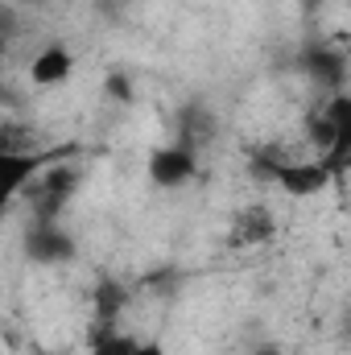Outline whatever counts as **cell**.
Instances as JSON below:
<instances>
[{"label":"cell","mask_w":351,"mask_h":355,"mask_svg":"<svg viewBox=\"0 0 351 355\" xmlns=\"http://www.w3.org/2000/svg\"><path fill=\"white\" fill-rule=\"evenodd\" d=\"M132 355H166V347H162V343H153V339H145V343H137V347H132Z\"/></svg>","instance_id":"cell-12"},{"label":"cell","mask_w":351,"mask_h":355,"mask_svg":"<svg viewBox=\"0 0 351 355\" xmlns=\"http://www.w3.org/2000/svg\"><path fill=\"white\" fill-rule=\"evenodd\" d=\"M29 79H33V87H62V83H71L75 79V54L67 46H58V42L42 46L29 58Z\"/></svg>","instance_id":"cell-7"},{"label":"cell","mask_w":351,"mask_h":355,"mask_svg":"<svg viewBox=\"0 0 351 355\" xmlns=\"http://www.w3.org/2000/svg\"><path fill=\"white\" fill-rule=\"evenodd\" d=\"M42 355H46V352H42Z\"/></svg>","instance_id":"cell-17"},{"label":"cell","mask_w":351,"mask_h":355,"mask_svg":"<svg viewBox=\"0 0 351 355\" xmlns=\"http://www.w3.org/2000/svg\"><path fill=\"white\" fill-rule=\"evenodd\" d=\"M42 166L46 162L29 149H0V194H4V202L17 198L21 190H33Z\"/></svg>","instance_id":"cell-6"},{"label":"cell","mask_w":351,"mask_h":355,"mask_svg":"<svg viewBox=\"0 0 351 355\" xmlns=\"http://www.w3.org/2000/svg\"><path fill=\"white\" fill-rule=\"evenodd\" d=\"M348 339H351V314H348Z\"/></svg>","instance_id":"cell-16"},{"label":"cell","mask_w":351,"mask_h":355,"mask_svg":"<svg viewBox=\"0 0 351 355\" xmlns=\"http://www.w3.org/2000/svg\"><path fill=\"white\" fill-rule=\"evenodd\" d=\"M108 91H112L116 99H124V103H132V87L124 83V75H112V79H108Z\"/></svg>","instance_id":"cell-11"},{"label":"cell","mask_w":351,"mask_h":355,"mask_svg":"<svg viewBox=\"0 0 351 355\" xmlns=\"http://www.w3.org/2000/svg\"><path fill=\"white\" fill-rule=\"evenodd\" d=\"M120 306H124V289L116 281H99L95 285V327H116Z\"/></svg>","instance_id":"cell-9"},{"label":"cell","mask_w":351,"mask_h":355,"mask_svg":"<svg viewBox=\"0 0 351 355\" xmlns=\"http://www.w3.org/2000/svg\"><path fill=\"white\" fill-rule=\"evenodd\" d=\"M145 174L157 190H182L198 178V153L186 149V145H157L145 162Z\"/></svg>","instance_id":"cell-1"},{"label":"cell","mask_w":351,"mask_h":355,"mask_svg":"<svg viewBox=\"0 0 351 355\" xmlns=\"http://www.w3.org/2000/svg\"><path fill=\"white\" fill-rule=\"evenodd\" d=\"M211 137H215V116H211V112H203V107L182 112V132H178V145H186V149H194V153H198Z\"/></svg>","instance_id":"cell-8"},{"label":"cell","mask_w":351,"mask_h":355,"mask_svg":"<svg viewBox=\"0 0 351 355\" xmlns=\"http://www.w3.org/2000/svg\"><path fill=\"white\" fill-rule=\"evenodd\" d=\"M137 339H128L120 327H95L91 331V355H132Z\"/></svg>","instance_id":"cell-10"},{"label":"cell","mask_w":351,"mask_h":355,"mask_svg":"<svg viewBox=\"0 0 351 355\" xmlns=\"http://www.w3.org/2000/svg\"><path fill=\"white\" fill-rule=\"evenodd\" d=\"M12 4H25V8H33V4H42V0H12Z\"/></svg>","instance_id":"cell-15"},{"label":"cell","mask_w":351,"mask_h":355,"mask_svg":"<svg viewBox=\"0 0 351 355\" xmlns=\"http://www.w3.org/2000/svg\"><path fill=\"white\" fill-rule=\"evenodd\" d=\"M318 145L327 149V166H343L351 157V95H335L318 120Z\"/></svg>","instance_id":"cell-2"},{"label":"cell","mask_w":351,"mask_h":355,"mask_svg":"<svg viewBox=\"0 0 351 355\" xmlns=\"http://www.w3.org/2000/svg\"><path fill=\"white\" fill-rule=\"evenodd\" d=\"M268 174L277 178V186L289 194V198H314V194H323L327 186H331V166L327 162H281V166H273Z\"/></svg>","instance_id":"cell-4"},{"label":"cell","mask_w":351,"mask_h":355,"mask_svg":"<svg viewBox=\"0 0 351 355\" xmlns=\"http://www.w3.org/2000/svg\"><path fill=\"white\" fill-rule=\"evenodd\" d=\"M25 252L33 265H67L75 261V236L54 219H37L25 232Z\"/></svg>","instance_id":"cell-3"},{"label":"cell","mask_w":351,"mask_h":355,"mask_svg":"<svg viewBox=\"0 0 351 355\" xmlns=\"http://www.w3.org/2000/svg\"><path fill=\"white\" fill-rule=\"evenodd\" d=\"M298 67H302V75L314 79L318 87H343L351 79V62L339 50H331V46H306V50L298 54Z\"/></svg>","instance_id":"cell-5"},{"label":"cell","mask_w":351,"mask_h":355,"mask_svg":"<svg viewBox=\"0 0 351 355\" xmlns=\"http://www.w3.org/2000/svg\"><path fill=\"white\" fill-rule=\"evenodd\" d=\"M252 355H281V347H277V343H261Z\"/></svg>","instance_id":"cell-14"},{"label":"cell","mask_w":351,"mask_h":355,"mask_svg":"<svg viewBox=\"0 0 351 355\" xmlns=\"http://www.w3.org/2000/svg\"><path fill=\"white\" fill-rule=\"evenodd\" d=\"M95 4H99V8H103L108 17H116V12H120V8H124L128 0H95Z\"/></svg>","instance_id":"cell-13"}]
</instances>
